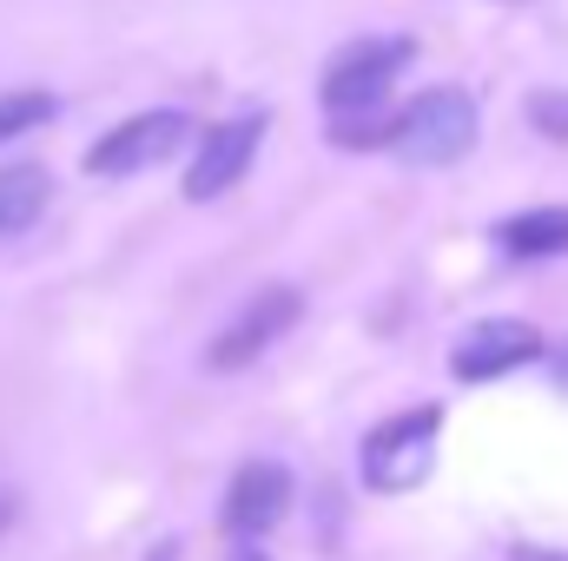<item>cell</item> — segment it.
Here are the masks:
<instances>
[{"label":"cell","mask_w":568,"mask_h":561,"mask_svg":"<svg viewBox=\"0 0 568 561\" xmlns=\"http://www.w3.org/2000/svg\"><path fill=\"white\" fill-rule=\"evenodd\" d=\"M47 172L40 165H0V238H20L47 212Z\"/></svg>","instance_id":"10"},{"label":"cell","mask_w":568,"mask_h":561,"mask_svg":"<svg viewBox=\"0 0 568 561\" xmlns=\"http://www.w3.org/2000/svg\"><path fill=\"white\" fill-rule=\"evenodd\" d=\"M469 145H476V100L456 86L417 93L390 126V152L404 165H456Z\"/></svg>","instance_id":"1"},{"label":"cell","mask_w":568,"mask_h":561,"mask_svg":"<svg viewBox=\"0 0 568 561\" xmlns=\"http://www.w3.org/2000/svg\"><path fill=\"white\" fill-rule=\"evenodd\" d=\"M536 357H542V330H536V324H523V317H483V324H469V330L456 337L449 370H456L463 384H489V377L523 370V364H536Z\"/></svg>","instance_id":"6"},{"label":"cell","mask_w":568,"mask_h":561,"mask_svg":"<svg viewBox=\"0 0 568 561\" xmlns=\"http://www.w3.org/2000/svg\"><path fill=\"white\" fill-rule=\"evenodd\" d=\"M185 140H192V120H185V113H172V106H159V113H133L126 126L100 133V145L87 152V172H93V178H133V172L165 165Z\"/></svg>","instance_id":"4"},{"label":"cell","mask_w":568,"mask_h":561,"mask_svg":"<svg viewBox=\"0 0 568 561\" xmlns=\"http://www.w3.org/2000/svg\"><path fill=\"white\" fill-rule=\"evenodd\" d=\"M503 252L509 258H556L568 252V205H542V212H516L503 218Z\"/></svg>","instance_id":"9"},{"label":"cell","mask_w":568,"mask_h":561,"mask_svg":"<svg viewBox=\"0 0 568 561\" xmlns=\"http://www.w3.org/2000/svg\"><path fill=\"white\" fill-rule=\"evenodd\" d=\"M536 120H542V126H556V140H568V106H562V100H536Z\"/></svg>","instance_id":"12"},{"label":"cell","mask_w":568,"mask_h":561,"mask_svg":"<svg viewBox=\"0 0 568 561\" xmlns=\"http://www.w3.org/2000/svg\"><path fill=\"white\" fill-rule=\"evenodd\" d=\"M7 516H13V509H7V496H0V522H7Z\"/></svg>","instance_id":"15"},{"label":"cell","mask_w":568,"mask_h":561,"mask_svg":"<svg viewBox=\"0 0 568 561\" xmlns=\"http://www.w3.org/2000/svg\"><path fill=\"white\" fill-rule=\"evenodd\" d=\"M556 384H562V390H568V344H562V350H556Z\"/></svg>","instance_id":"14"},{"label":"cell","mask_w":568,"mask_h":561,"mask_svg":"<svg viewBox=\"0 0 568 561\" xmlns=\"http://www.w3.org/2000/svg\"><path fill=\"white\" fill-rule=\"evenodd\" d=\"M53 93H0V145L20 140V133H40L53 120Z\"/></svg>","instance_id":"11"},{"label":"cell","mask_w":568,"mask_h":561,"mask_svg":"<svg viewBox=\"0 0 568 561\" xmlns=\"http://www.w3.org/2000/svg\"><path fill=\"white\" fill-rule=\"evenodd\" d=\"M258 140H265V113H245V120L212 126L205 145H199V159H192V172H185V198H192V205H205V198L232 192V185L245 178V165H252Z\"/></svg>","instance_id":"7"},{"label":"cell","mask_w":568,"mask_h":561,"mask_svg":"<svg viewBox=\"0 0 568 561\" xmlns=\"http://www.w3.org/2000/svg\"><path fill=\"white\" fill-rule=\"evenodd\" d=\"M516 561H568L562 549H516Z\"/></svg>","instance_id":"13"},{"label":"cell","mask_w":568,"mask_h":561,"mask_svg":"<svg viewBox=\"0 0 568 561\" xmlns=\"http://www.w3.org/2000/svg\"><path fill=\"white\" fill-rule=\"evenodd\" d=\"M436 429H443V410H404V417H384L371 436H364V456H357V469H364V482L377 489V496H404V489H417L429 476V462H436Z\"/></svg>","instance_id":"2"},{"label":"cell","mask_w":568,"mask_h":561,"mask_svg":"<svg viewBox=\"0 0 568 561\" xmlns=\"http://www.w3.org/2000/svg\"><path fill=\"white\" fill-rule=\"evenodd\" d=\"M410 60V40H351L331 67H324V106L331 120H364L384 106L390 80L404 73Z\"/></svg>","instance_id":"3"},{"label":"cell","mask_w":568,"mask_h":561,"mask_svg":"<svg viewBox=\"0 0 568 561\" xmlns=\"http://www.w3.org/2000/svg\"><path fill=\"white\" fill-rule=\"evenodd\" d=\"M291 509V476L284 462H245L225 489V529L232 536H272Z\"/></svg>","instance_id":"8"},{"label":"cell","mask_w":568,"mask_h":561,"mask_svg":"<svg viewBox=\"0 0 568 561\" xmlns=\"http://www.w3.org/2000/svg\"><path fill=\"white\" fill-rule=\"evenodd\" d=\"M297 317H304V297H297L291 284H265V290L219 330V344L205 350V364H212V370H245V364H258Z\"/></svg>","instance_id":"5"}]
</instances>
